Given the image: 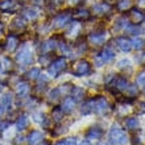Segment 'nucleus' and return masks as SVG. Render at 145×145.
Instances as JSON below:
<instances>
[{"label": "nucleus", "mask_w": 145, "mask_h": 145, "mask_svg": "<svg viewBox=\"0 0 145 145\" xmlns=\"http://www.w3.org/2000/svg\"><path fill=\"white\" fill-rule=\"evenodd\" d=\"M80 112H82L83 115H88V114H91V112H94L92 100H88V102L83 103V106H82V108H80Z\"/></svg>", "instance_id": "25"}, {"label": "nucleus", "mask_w": 145, "mask_h": 145, "mask_svg": "<svg viewBox=\"0 0 145 145\" xmlns=\"http://www.w3.org/2000/svg\"><path fill=\"white\" fill-rule=\"evenodd\" d=\"M1 32H3V24L0 23V33H1Z\"/></svg>", "instance_id": "40"}, {"label": "nucleus", "mask_w": 145, "mask_h": 145, "mask_svg": "<svg viewBox=\"0 0 145 145\" xmlns=\"http://www.w3.org/2000/svg\"><path fill=\"white\" fill-rule=\"evenodd\" d=\"M28 124H29V119H28V116L21 115V116L19 118V120H17L16 128H17V131H24L28 127Z\"/></svg>", "instance_id": "17"}, {"label": "nucleus", "mask_w": 145, "mask_h": 145, "mask_svg": "<svg viewBox=\"0 0 145 145\" xmlns=\"http://www.w3.org/2000/svg\"><path fill=\"white\" fill-rule=\"evenodd\" d=\"M0 90H1V86H0Z\"/></svg>", "instance_id": "46"}, {"label": "nucleus", "mask_w": 145, "mask_h": 145, "mask_svg": "<svg viewBox=\"0 0 145 145\" xmlns=\"http://www.w3.org/2000/svg\"><path fill=\"white\" fill-rule=\"evenodd\" d=\"M145 46V41L142 40V38H140V37H136L132 40V49H135V50H141L142 48Z\"/></svg>", "instance_id": "23"}, {"label": "nucleus", "mask_w": 145, "mask_h": 145, "mask_svg": "<svg viewBox=\"0 0 145 145\" xmlns=\"http://www.w3.org/2000/svg\"><path fill=\"white\" fill-rule=\"evenodd\" d=\"M16 7V1L15 0H5L3 3H0V9L3 12H9Z\"/></svg>", "instance_id": "18"}, {"label": "nucleus", "mask_w": 145, "mask_h": 145, "mask_svg": "<svg viewBox=\"0 0 145 145\" xmlns=\"http://www.w3.org/2000/svg\"><path fill=\"white\" fill-rule=\"evenodd\" d=\"M118 67H119L120 70L131 69V61H129V59H121V61H119Z\"/></svg>", "instance_id": "31"}, {"label": "nucleus", "mask_w": 145, "mask_h": 145, "mask_svg": "<svg viewBox=\"0 0 145 145\" xmlns=\"http://www.w3.org/2000/svg\"><path fill=\"white\" fill-rule=\"evenodd\" d=\"M16 61L21 66H29L33 62V53L28 45H23L16 54Z\"/></svg>", "instance_id": "1"}, {"label": "nucleus", "mask_w": 145, "mask_h": 145, "mask_svg": "<svg viewBox=\"0 0 145 145\" xmlns=\"http://www.w3.org/2000/svg\"><path fill=\"white\" fill-rule=\"evenodd\" d=\"M27 75H28L27 76L28 79H37V78H40V75H41V71H40L38 67H33V69H31L27 72Z\"/></svg>", "instance_id": "26"}, {"label": "nucleus", "mask_w": 145, "mask_h": 145, "mask_svg": "<svg viewBox=\"0 0 145 145\" xmlns=\"http://www.w3.org/2000/svg\"><path fill=\"white\" fill-rule=\"evenodd\" d=\"M114 87H115V91H123V90H127L129 83L128 80L124 78V76H118L116 79H114Z\"/></svg>", "instance_id": "11"}, {"label": "nucleus", "mask_w": 145, "mask_h": 145, "mask_svg": "<svg viewBox=\"0 0 145 145\" xmlns=\"http://www.w3.org/2000/svg\"><path fill=\"white\" fill-rule=\"evenodd\" d=\"M59 96H61V90L59 88H53L52 91L49 92V99L52 102H57L59 99Z\"/></svg>", "instance_id": "28"}, {"label": "nucleus", "mask_w": 145, "mask_h": 145, "mask_svg": "<svg viewBox=\"0 0 145 145\" xmlns=\"http://www.w3.org/2000/svg\"><path fill=\"white\" fill-rule=\"evenodd\" d=\"M145 82V74H141V75L137 78V83L138 84H142Z\"/></svg>", "instance_id": "35"}, {"label": "nucleus", "mask_w": 145, "mask_h": 145, "mask_svg": "<svg viewBox=\"0 0 145 145\" xmlns=\"http://www.w3.org/2000/svg\"><path fill=\"white\" fill-rule=\"evenodd\" d=\"M24 15H25V17H27L28 20H36L38 17V12L36 8L33 7H29L25 9V12H24Z\"/></svg>", "instance_id": "21"}, {"label": "nucleus", "mask_w": 145, "mask_h": 145, "mask_svg": "<svg viewBox=\"0 0 145 145\" xmlns=\"http://www.w3.org/2000/svg\"><path fill=\"white\" fill-rule=\"evenodd\" d=\"M74 75L75 76H86L87 74L91 72V63L86 59H82V61H78L75 63V67H74Z\"/></svg>", "instance_id": "6"}, {"label": "nucleus", "mask_w": 145, "mask_h": 145, "mask_svg": "<svg viewBox=\"0 0 145 145\" xmlns=\"http://www.w3.org/2000/svg\"><path fill=\"white\" fill-rule=\"evenodd\" d=\"M7 127H8V121H3V123H0V131H1V132L7 129Z\"/></svg>", "instance_id": "34"}, {"label": "nucleus", "mask_w": 145, "mask_h": 145, "mask_svg": "<svg viewBox=\"0 0 145 145\" xmlns=\"http://www.w3.org/2000/svg\"><path fill=\"white\" fill-rule=\"evenodd\" d=\"M4 114V107L3 106H0V118H1V115Z\"/></svg>", "instance_id": "38"}, {"label": "nucleus", "mask_w": 145, "mask_h": 145, "mask_svg": "<svg viewBox=\"0 0 145 145\" xmlns=\"http://www.w3.org/2000/svg\"><path fill=\"white\" fill-rule=\"evenodd\" d=\"M42 140V133L40 131H32L28 136V142L31 145H36Z\"/></svg>", "instance_id": "13"}, {"label": "nucleus", "mask_w": 145, "mask_h": 145, "mask_svg": "<svg viewBox=\"0 0 145 145\" xmlns=\"http://www.w3.org/2000/svg\"><path fill=\"white\" fill-rule=\"evenodd\" d=\"M115 52L112 49H110V48H106V49L102 50V53L99 54V56H96L95 57V65L98 66V67H100V66H103L104 63H108V62H112L115 59Z\"/></svg>", "instance_id": "4"}, {"label": "nucleus", "mask_w": 145, "mask_h": 145, "mask_svg": "<svg viewBox=\"0 0 145 145\" xmlns=\"http://www.w3.org/2000/svg\"><path fill=\"white\" fill-rule=\"evenodd\" d=\"M129 16L132 17V20H133V24H140L142 20L145 19L144 13H142L138 8H132L129 12Z\"/></svg>", "instance_id": "12"}, {"label": "nucleus", "mask_w": 145, "mask_h": 145, "mask_svg": "<svg viewBox=\"0 0 145 145\" xmlns=\"http://www.w3.org/2000/svg\"><path fill=\"white\" fill-rule=\"evenodd\" d=\"M142 61H144V62H145V53H144V54H142Z\"/></svg>", "instance_id": "42"}, {"label": "nucleus", "mask_w": 145, "mask_h": 145, "mask_svg": "<svg viewBox=\"0 0 145 145\" xmlns=\"http://www.w3.org/2000/svg\"><path fill=\"white\" fill-rule=\"evenodd\" d=\"M106 37H107V33L104 31L92 32L91 35L88 36V40H90V42L94 44V45H103L104 41H106Z\"/></svg>", "instance_id": "9"}, {"label": "nucleus", "mask_w": 145, "mask_h": 145, "mask_svg": "<svg viewBox=\"0 0 145 145\" xmlns=\"http://www.w3.org/2000/svg\"><path fill=\"white\" fill-rule=\"evenodd\" d=\"M0 106H3L4 108H9L11 107V104H12V96L11 95H4V96H1V100H0Z\"/></svg>", "instance_id": "27"}, {"label": "nucleus", "mask_w": 145, "mask_h": 145, "mask_svg": "<svg viewBox=\"0 0 145 145\" xmlns=\"http://www.w3.org/2000/svg\"><path fill=\"white\" fill-rule=\"evenodd\" d=\"M102 133H103V131L100 129V128H98V127H92V128H90L87 132V138H100L102 137Z\"/></svg>", "instance_id": "16"}, {"label": "nucleus", "mask_w": 145, "mask_h": 145, "mask_svg": "<svg viewBox=\"0 0 145 145\" xmlns=\"http://www.w3.org/2000/svg\"><path fill=\"white\" fill-rule=\"evenodd\" d=\"M144 33H145V29H144Z\"/></svg>", "instance_id": "47"}, {"label": "nucleus", "mask_w": 145, "mask_h": 145, "mask_svg": "<svg viewBox=\"0 0 145 145\" xmlns=\"http://www.w3.org/2000/svg\"><path fill=\"white\" fill-rule=\"evenodd\" d=\"M49 65L50 66H49V69H48V71H49L50 76H57L59 72L66 69L67 62H66V58L59 57V58H56L54 61H52Z\"/></svg>", "instance_id": "3"}, {"label": "nucleus", "mask_w": 145, "mask_h": 145, "mask_svg": "<svg viewBox=\"0 0 145 145\" xmlns=\"http://www.w3.org/2000/svg\"><path fill=\"white\" fill-rule=\"evenodd\" d=\"M17 46H19V38L15 35H11L7 40V50L8 52H13V50L17 49Z\"/></svg>", "instance_id": "14"}, {"label": "nucleus", "mask_w": 145, "mask_h": 145, "mask_svg": "<svg viewBox=\"0 0 145 145\" xmlns=\"http://www.w3.org/2000/svg\"><path fill=\"white\" fill-rule=\"evenodd\" d=\"M98 145H107V144H103V142H99V144Z\"/></svg>", "instance_id": "44"}, {"label": "nucleus", "mask_w": 145, "mask_h": 145, "mask_svg": "<svg viewBox=\"0 0 145 145\" xmlns=\"http://www.w3.org/2000/svg\"><path fill=\"white\" fill-rule=\"evenodd\" d=\"M108 137H110V142L112 144L124 145L128 142V136L121 128H119V125H112L110 133H108Z\"/></svg>", "instance_id": "2"}, {"label": "nucleus", "mask_w": 145, "mask_h": 145, "mask_svg": "<svg viewBox=\"0 0 145 145\" xmlns=\"http://www.w3.org/2000/svg\"><path fill=\"white\" fill-rule=\"evenodd\" d=\"M58 1H61V0H52V3H53V4H57Z\"/></svg>", "instance_id": "39"}, {"label": "nucleus", "mask_w": 145, "mask_h": 145, "mask_svg": "<svg viewBox=\"0 0 145 145\" xmlns=\"http://www.w3.org/2000/svg\"><path fill=\"white\" fill-rule=\"evenodd\" d=\"M65 141L66 145H75L76 144V137H69L66 138V140H63Z\"/></svg>", "instance_id": "33"}, {"label": "nucleus", "mask_w": 145, "mask_h": 145, "mask_svg": "<svg viewBox=\"0 0 145 145\" xmlns=\"http://www.w3.org/2000/svg\"><path fill=\"white\" fill-rule=\"evenodd\" d=\"M16 92L19 96H27L28 92H29V86L27 83H19L17 88H16Z\"/></svg>", "instance_id": "22"}, {"label": "nucleus", "mask_w": 145, "mask_h": 145, "mask_svg": "<svg viewBox=\"0 0 145 145\" xmlns=\"http://www.w3.org/2000/svg\"><path fill=\"white\" fill-rule=\"evenodd\" d=\"M74 106H75V100L72 99V98H66L63 100V103H62L61 110L63 112H66V114H69V112H71L74 110Z\"/></svg>", "instance_id": "15"}, {"label": "nucleus", "mask_w": 145, "mask_h": 145, "mask_svg": "<svg viewBox=\"0 0 145 145\" xmlns=\"http://www.w3.org/2000/svg\"><path fill=\"white\" fill-rule=\"evenodd\" d=\"M41 145H50V144H49V142H42Z\"/></svg>", "instance_id": "41"}, {"label": "nucleus", "mask_w": 145, "mask_h": 145, "mask_svg": "<svg viewBox=\"0 0 145 145\" xmlns=\"http://www.w3.org/2000/svg\"><path fill=\"white\" fill-rule=\"evenodd\" d=\"M116 46L123 53H129L132 50V41L125 37H118L116 38Z\"/></svg>", "instance_id": "8"}, {"label": "nucleus", "mask_w": 145, "mask_h": 145, "mask_svg": "<svg viewBox=\"0 0 145 145\" xmlns=\"http://www.w3.org/2000/svg\"><path fill=\"white\" fill-rule=\"evenodd\" d=\"M142 107H144V110H145V103H144V106H142Z\"/></svg>", "instance_id": "45"}, {"label": "nucleus", "mask_w": 145, "mask_h": 145, "mask_svg": "<svg viewBox=\"0 0 145 145\" xmlns=\"http://www.w3.org/2000/svg\"><path fill=\"white\" fill-rule=\"evenodd\" d=\"M84 91L82 87H78V86H75V87L71 88V98L74 100H79L82 96H83Z\"/></svg>", "instance_id": "24"}, {"label": "nucleus", "mask_w": 145, "mask_h": 145, "mask_svg": "<svg viewBox=\"0 0 145 145\" xmlns=\"http://www.w3.org/2000/svg\"><path fill=\"white\" fill-rule=\"evenodd\" d=\"M58 48H59V50L62 52V54H69L70 52H71L70 46L67 45L66 42H58Z\"/></svg>", "instance_id": "30"}, {"label": "nucleus", "mask_w": 145, "mask_h": 145, "mask_svg": "<svg viewBox=\"0 0 145 145\" xmlns=\"http://www.w3.org/2000/svg\"><path fill=\"white\" fill-rule=\"evenodd\" d=\"M62 115H63V111H62L61 108H54V110H53V118H54V120L59 121V120L62 119Z\"/></svg>", "instance_id": "32"}, {"label": "nucleus", "mask_w": 145, "mask_h": 145, "mask_svg": "<svg viewBox=\"0 0 145 145\" xmlns=\"http://www.w3.org/2000/svg\"><path fill=\"white\" fill-rule=\"evenodd\" d=\"M31 1H32L33 4H36V5H41L44 0H31Z\"/></svg>", "instance_id": "36"}, {"label": "nucleus", "mask_w": 145, "mask_h": 145, "mask_svg": "<svg viewBox=\"0 0 145 145\" xmlns=\"http://www.w3.org/2000/svg\"><path fill=\"white\" fill-rule=\"evenodd\" d=\"M124 31L128 32V33H131V35H133V36H137L138 33H140V27H138V24L136 25V24L128 23L125 25V28H124Z\"/></svg>", "instance_id": "19"}, {"label": "nucleus", "mask_w": 145, "mask_h": 145, "mask_svg": "<svg viewBox=\"0 0 145 145\" xmlns=\"http://www.w3.org/2000/svg\"><path fill=\"white\" fill-rule=\"evenodd\" d=\"M138 124H140V121L137 118H128L125 120V127L128 129H137Z\"/></svg>", "instance_id": "20"}, {"label": "nucleus", "mask_w": 145, "mask_h": 145, "mask_svg": "<svg viewBox=\"0 0 145 145\" xmlns=\"http://www.w3.org/2000/svg\"><path fill=\"white\" fill-rule=\"evenodd\" d=\"M116 5H118L120 11H125V9H128L131 7V0H119Z\"/></svg>", "instance_id": "29"}, {"label": "nucleus", "mask_w": 145, "mask_h": 145, "mask_svg": "<svg viewBox=\"0 0 145 145\" xmlns=\"http://www.w3.org/2000/svg\"><path fill=\"white\" fill-rule=\"evenodd\" d=\"M142 88H144V91H145V82L142 83Z\"/></svg>", "instance_id": "43"}, {"label": "nucleus", "mask_w": 145, "mask_h": 145, "mask_svg": "<svg viewBox=\"0 0 145 145\" xmlns=\"http://www.w3.org/2000/svg\"><path fill=\"white\" fill-rule=\"evenodd\" d=\"M110 11H111V4L107 3V1H100V3L95 4L92 7V12L98 13V15H104V13H107Z\"/></svg>", "instance_id": "10"}, {"label": "nucleus", "mask_w": 145, "mask_h": 145, "mask_svg": "<svg viewBox=\"0 0 145 145\" xmlns=\"http://www.w3.org/2000/svg\"><path fill=\"white\" fill-rule=\"evenodd\" d=\"M71 19H72V13L70 11H65L59 13V15L54 19L53 21V27L57 28V29H61V28H65L66 25L69 23H71Z\"/></svg>", "instance_id": "5"}, {"label": "nucleus", "mask_w": 145, "mask_h": 145, "mask_svg": "<svg viewBox=\"0 0 145 145\" xmlns=\"http://www.w3.org/2000/svg\"><path fill=\"white\" fill-rule=\"evenodd\" d=\"M79 145H91V144H90V141H87V140H84V141H82Z\"/></svg>", "instance_id": "37"}, {"label": "nucleus", "mask_w": 145, "mask_h": 145, "mask_svg": "<svg viewBox=\"0 0 145 145\" xmlns=\"http://www.w3.org/2000/svg\"><path fill=\"white\" fill-rule=\"evenodd\" d=\"M92 107H94V112L98 114H104L110 110V104L103 96H98L95 99H92Z\"/></svg>", "instance_id": "7"}]
</instances>
